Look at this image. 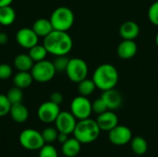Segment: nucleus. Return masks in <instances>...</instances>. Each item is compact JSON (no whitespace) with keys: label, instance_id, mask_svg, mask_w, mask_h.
<instances>
[{"label":"nucleus","instance_id":"7ed1b4c3","mask_svg":"<svg viewBox=\"0 0 158 157\" xmlns=\"http://www.w3.org/2000/svg\"><path fill=\"white\" fill-rule=\"evenodd\" d=\"M101 130L96 120L89 118L79 120L73 131L74 138L81 143H91L99 138Z\"/></svg>","mask_w":158,"mask_h":157},{"label":"nucleus","instance_id":"c9c22d12","mask_svg":"<svg viewBox=\"0 0 158 157\" xmlns=\"http://www.w3.org/2000/svg\"><path fill=\"white\" fill-rule=\"evenodd\" d=\"M8 42V36L6 33L0 31V45H4Z\"/></svg>","mask_w":158,"mask_h":157},{"label":"nucleus","instance_id":"58836bf2","mask_svg":"<svg viewBox=\"0 0 158 157\" xmlns=\"http://www.w3.org/2000/svg\"><path fill=\"white\" fill-rule=\"evenodd\" d=\"M1 26H2V25L0 24V31H1Z\"/></svg>","mask_w":158,"mask_h":157},{"label":"nucleus","instance_id":"4be33fe9","mask_svg":"<svg viewBox=\"0 0 158 157\" xmlns=\"http://www.w3.org/2000/svg\"><path fill=\"white\" fill-rule=\"evenodd\" d=\"M16 19V11L11 6L0 7V24L2 26H10Z\"/></svg>","mask_w":158,"mask_h":157},{"label":"nucleus","instance_id":"2f4dec72","mask_svg":"<svg viewBox=\"0 0 158 157\" xmlns=\"http://www.w3.org/2000/svg\"><path fill=\"white\" fill-rule=\"evenodd\" d=\"M92 109H93V112L97 114V115H100L106 111H107V106L105 103V101L102 99V97L100 98H97L95 99L93 103H92Z\"/></svg>","mask_w":158,"mask_h":157},{"label":"nucleus","instance_id":"f03ea898","mask_svg":"<svg viewBox=\"0 0 158 157\" xmlns=\"http://www.w3.org/2000/svg\"><path fill=\"white\" fill-rule=\"evenodd\" d=\"M93 81L96 88L102 92L113 89L118 82V71L117 68L109 63H105L98 66L93 74Z\"/></svg>","mask_w":158,"mask_h":157},{"label":"nucleus","instance_id":"aec40b11","mask_svg":"<svg viewBox=\"0 0 158 157\" xmlns=\"http://www.w3.org/2000/svg\"><path fill=\"white\" fill-rule=\"evenodd\" d=\"M33 78L31 71H19L13 78V84L20 89H26L31 85Z\"/></svg>","mask_w":158,"mask_h":157},{"label":"nucleus","instance_id":"f704fd0d","mask_svg":"<svg viewBox=\"0 0 158 157\" xmlns=\"http://www.w3.org/2000/svg\"><path fill=\"white\" fill-rule=\"evenodd\" d=\"M69 139V135L68 134H66V133H63V132H59L58 133V136H57V141L61 143V144H63L67 140Z\"/></svg>","mask_w":158,"mask_h":157},{"label":"nucleus","instance_id":"393cba45","mask_svg":"<svg viewBox=\"0 0 158 157\" xmlns=\"http://www.w3.org/2000/svg\"><path fill=\"white\" fill-rule=\"evenodd\" d=\"M48 52L44 44H36L29 49V56L33 60V62H38L45 59Z\"/></svg>","mask_w":158,"mask_h":157},{"label":"nucleus","instance_id":"a211bd4d","mask_svg":"<svg viewBox=\"0 0 158 157\" xmlns=\"http://www.w3.org/2000/svg\"><path fill=\"white\" fill-rule=\"evenodd\" d=\"M81 143L76 138H69L61 147L62 154L66 157L77 156L81 149Z\"/></svg>","mask_w":158,"mask_h":157},{"label":"nucleus","instance_id":"bb28decb","mask_svg":"<svg viewBox=\"0 0 158 157\" xmlns=\"http://www.w3.org/2000/svg\"><path fill=\"white\" fill-rule=\"evenodd\" d=\"M41 133H42V136H43L45 143H52L57 141V136H58L59 132L56 130V128L47 127Z\"/></svg>","mask_w":158,"mask_h":157},{"label":"nucleus","instance_id":"72a5a7b5","mask_svg":"<svg viewBox=\"0 0 158 157\" xmlns=\"http://www.w3.org/2000/svg\"><path fill=\"white\" fill-rule=\"evenodd\" d=\"M49 100H50L51 102H53V103H55V104L60 105L62 104L63 100H64V96H63V94H62L61 93H59V92H54L53 93H51L50 99H49Z\"/></svg>","mask_w":158,"mask_h":157},{"label":"nucleus","instance_id":"9d476101","mask_svg":"<svg viewBox=\"0 0 158 157\" xmlns=\"http://www.w3.org/2000/svg\"><path fill=\"white\" fill-rule=\"evenodd\" d=\"M77 122V118L72 115L71 112L60 111L55 121V125L58 132H63L69 135L73 134Z\"/></svg>","mask_w":158,"mask_h":157},{"label":"nucleus","instance_id":"39448f33","mask_svg":"<svg viewBox=\"0 0 158 157\" xmlns=\"http://www.w3.org/2000/svg\"><path fill=\"white\" fill-rule=\"evenodd\" d=\"M19 142L24 149L29 151L40 150L45 144L42 133L34 129H26L22 130L19 134Z\"/></svg>","mask_w":158,"mask_h":157},{"label":"nucleus","instance_id":"a878e982","mask_svg":"<svg viewBox=\"0 0 158 157\" xmlns=\"http://www.w3.org/2000/svg\"><path fill=\"white\" fill-rule=\"evenodd\" d=\"M6 97L8 98V100L11 103V105L22 103V100H23L22 89H20L19 87H16V86L10 88L8 90L7 93H6Z\"/></svg>","mask_w":158,"mask_h":157},{"label":"nucleus","instance_id":"f257e3e1","mask_svg":"<svg viewBox=\"0 0 158 157\" xmlns=\"http://www.w3.org/2000/svg\"><path fill=\"white\" fill-rule=\"evenodd\" d=\"M43 44L47 52L55 56H67L73 47V41L68 31L54 30L44 38Z\"/></svg>","mask_w":158,"mask_h":157},{"label":"nucleus","instance_id":"c85d7f7f","mask_svg":"<svg viewBox=\"0 0 158 157\" xmlns=\"http://www.w3.org/2000/svg\"><path fill=\"white\" fill-rule=\"evenodd\" d=\"M39 157H58V153L53 145L45 143L39 150Z\"/></svg>","mask_w":158,"mask_h":157},{"label":"nucleus","instance_id":"b1692460","mask_svg":"<svg viewBox=\"0 0 158 157\" xmlns=\"http://www.w3.org/2000/svg\"><path fill=\"white\" fill-rule=\"evenodd\" d=\"M96 88V85L94 83V81L90 79H84L81 81H80L78 83V92L80 93V95L82 96H86L88 97L89 95H91L92 93H94Z\"/></svg>","mask_w":158,"mask_h":157},{"label":"nucleus","instance_id":"ddd939ff","mask_svg":"<svg viewBox=\"0 0 158 157\" xmlns=\"http://www.w3.org/2000/svg\"><path fill=\"white\" fill-rule=\"evenodd\" d=\"M101 97L105 101L108 110H112V111L117 110L122 105L123 103V98L121 93L115 88L104 91Z\"/></svg>","mask_w":158,"mask_h":157},{"label":"nucleus","instance_id":"0eeeda50","mask_svg":"<svg viewBox=\"0 0 158 157\" xmlns=\"http://www.w3.org/2000/svg\"><path fill=\"white\" fill-rule=\"evenodd\" d=\"M65 72L68 78L72 82L79 83L80 81L87 78L89 68L87 63L83 59L79 57H74L69 59V65Z\"/></svg>","mask_w":158,"mask_h":157},{"label":"nucleus","instance_id":"cd10ccee","mask_svg":"<svg viewBox=\"0 0 158 157\" xmlns=\"http://www.w3.org/2000/svg\"><path fill=\"white\" fill-rule=\"evenodd\" d=\"M69 59L67 56H57L55 57L54 61H53V65L56 70V72H63L66 71L67 67L69 65Z\"/></svg>","mask_w":158,"mask_h":157},{"label":"nucleus","instance_id":"e433bc0d","mask_svg":"<svg viewBox=\"0 0 158 157\" xmlns=\"http://www.w3.org/2000/svg\"><path fill=\"white\" fill-rule=\"evenodd\" d=\"M13 0H0V7L6 6H10L12 4Z\"/></svg>","mask_w":158,"mask_h":157},{"label":"nucleus","instance_id":"423d86ee","mask_svg":"<svg viewBox=\"0 0 158 157\" xmlns=\"http://www.w3.org/2000/svg\"><path fill=\"white\" fill-rule=\"evenodd\" d=\"M31 73L33 81L40 83H44L50 81L55 77L56 70L53 65V62L44 59L33 64Z\"/></svg>","mask_w":158,"mask_h":157},{"label":"nucleus","instance_id":"4c0bfd02","mask_svg":"<svg viewBox=\"0 0 158 157\" xmlns=\"http://www.w3.org/2000/svg\"><path fill=\"white\" fill-rule=\"evenodd\" d=\"M156 46L158 47V32L156 33Z\"/></svg>","mask_w":158,"mask_h":157},{"label":"nucleus","instance_id":"7c9ffc66","mask_svg":"<svg viewBox=\"0 0 158 157\" xmlns=\"http://www.w3.org/2000/svg\"><path fill=\"white\" fill-rule=\"evenodd\" d=\"M11 103L9 102L6 95L0 93V118L9 114Z\"/></svg>","mask_w":158,"mask_h":157},{"label":"nucleus","instance_id":"f8f14e48","mask_svg":"<svg viewBox=\"0 0 158 157\" xmlns=\"http://www.w3.org/2000/svg\"><path fill=\"white\" fill-rule=\"evenodd\" d=\"M18 44L25 49H30L39 42V36L34 32L32 28H21L16 33Z\"/></svg>","mask_w":158,"mask_h":157},{"label":"nucleus","instance_id":"4468645a","mask_svg":"<svg viewBox=\"0 0 158 157\" xmlns=\"http://www.w3.org/2000/svg\"><path fill=\"white\" fill-rule=\"evenodd\" d=\"M96 122L101 130L110 131L112 129L118 125V118L112 110H107L98 115Z\"/></svg>","mask_w":158,"mask_h":157},{"label":"nucleus","instance_id":"5701e85b","mask_svg":"<svg viewBox=\"0 0 158 157\" xmlns=\"http://www.w3.org/2000/svg\"><path fill=\"white\" fill-rule=\"evenodd\" d=\"M131 147L132 152L137 155H143L148 150V143L142 136L132 137L131 141Z\"/></svg>","mask_w":158,"mask_h":157},{"label":"nucleus","instance_id":"6ab92c4d","mask_svg":"<svg viewBox=\"0 0 158 157\" xmlns=\"http://www.w3.org/2000/svg\"><path fill=\"white\" fill-rule=\"evenodd\" d=\"M32 30L39 37H46L49 33L54 31L50 19H38L32 24Z\"/></svg>","mask_w":158,"mask_h":157},{"label":"nucleus","instance_id":"dca6fc26","mask_svg":"<svg viewBox=\"0 0 158 157\" xmlns=\"http://www.w3.org/2000/svg\"><path fill=\"white\" fill-rule=\"evenodd\" d=\"M140 34V27L133 20H127L119 27V35L123 40H135Z\"/></svg>","mask_w":158,"mask_h":157},{"label":"nucleus","instance_id":"412c9836","mask_svg":"<svg viewBox=\"0 0 158 157\" xmlns=\"http://www.w3.org/2000/svg\"><path fill=\"white\" fill-rule=\"evenodd\" d=\"M33 64L34 62L29 54H19L14 58V67L19 71H31Z\"/></svg>","mask_w":158,"mask_h":157},{"label":"nucleus","instance_id":"f3484780","mask_svg":"<svg viewBox=\"0 0 158 157\" xmlns=\"http://www.w3.org/2000/svg\"><path fill=\"white\" fill-rule=\"evenodd\" d=\"M9 115L17 123H24L29 118V110L22 103L11 105Z\"/></svg>","mask_w":158,"mask_h":157},{"label":"nucleus","instance_id":"1a4fd4ad","mask_svg":"<svg viewBox=\"0 0 158 157\" xmlns=\"http://www.w3.org/2000/svg\"><path fill=\"white\" fill-rule=\"evenodd\" d=\"M110 143L117 146H123L129 143L132 139V132L130 128L124 125H118L108 131Z\"/></svg>","mask_w":158,"mask_h":157},{"label":"nucleus","instance_id":"473e14b6","mask_svg":"<svg viewBox=\"0 0 158 157\" xmlns=\"http://www.w3.org/2000/svg\"><path fill=\"white\" fill-rule=\"evenodd\" d=\"M13 74L11 66L7 64H0V80H7Z\"/></svg>","mask_w":158,"mask_h":157},{"label":"nucleus","instance_id":"6e6552de","mask_svg":"<svg viewBox=\"0 0 158 157\" xmlns=\"http://www.w3.org/2000/svg\"><path fill=\"white\" fill-rule=\"evenodd\" d=\"M70 112L78 120L89 118L93 112L92 102L86 96L79 95L71 101Z\"/></svg>","mask_w":158,"mask_h":157},{"label":"nucleus","instance_id":"c756f323","mask_svg":"<svg viewBox=\"0 0 158 157\" xmlns=\"http://www.w3.org/2000/svg\"><path fill=\"white\" fill-rule=\"evenodd\" d=\"M147 16H148V19H149L150 22L153 25L158 27V0L154 2L150 6V7L148 9Z\"/></svg>","mask_w":158,"mask_h":157},{"label":"nucleus","instance_id":"20e7f679","mask_svg":"<svg viewBox=\"0 0 158 157\" xmlns=\"http://www.w3.org/2000/svg\"><path fill=\"white\" fill-rule=\"evenodd\" d=\"M49 19L54 30L68 31L73 26L75 17L73 11L69 7L59 6L53 11Z\"/></svg>","mask_w":158,"mask_h":157},{"label":"nucleus","instance_id":"9b49d317","mask_svg":"<svg viewBox=\"0 0 158 157\" xmlns=\"http://www.w3.org/2000/svg\"><path fill=\"white\" fill-rule=\"evenodd\" d=\"M60 113V107L58 105L51 102L50 100L43 103L37 111V115L39 119L46 124L53 123L56 121L57 116Z\"/></svg>","mask_w":158,"mask_h":157},{"label":"nucleus","instance_id":"2eb2a0df","mask_svg":"<svg viewBox=\"0 0 158 157\" xmlns=\"http://www.w3.org/2000/svg\"><path fill=\"white\" fill-rule=\"evenodd\" d=\"M138 51L137 43L135 40H123L119 43L117 48V54L119 58L128 60L132 58Z\"/></svg>","mask_w":158,"mask_h":157}]
</instances>
